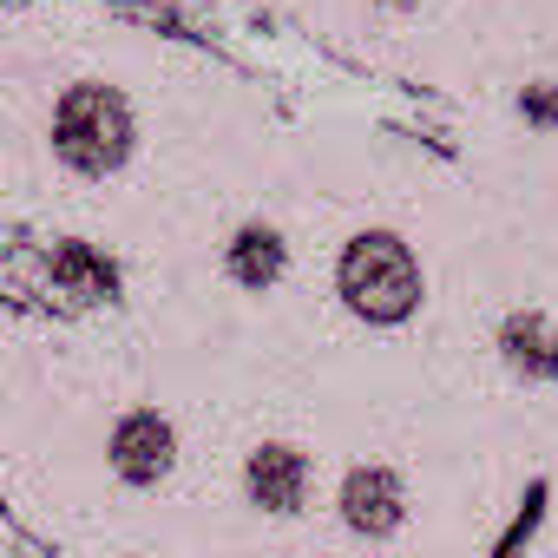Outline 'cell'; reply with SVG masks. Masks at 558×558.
Returning a JSON list of instances; mask_svg holds the SVG:
<instances>
[{
  "mask_svg": "<svg viewBox=\"0 0 558 558\" xmlns=\"http://www.w3.org/2000/svg\"><path fill=\"white\" fill-rule=\"evenodd\" d=\"M336 296L349 303V316L395 329L421 310V263L395 230H355L336 256Z\"/></svg>",
  "mask_w": 558,
  "mask_h": 558,
  "instance_id": "obj_1",
  "label": "cell"
},
{
  "mask_svg": "<svg viewBox=\"0 0 558 558\" xmlns=\"http://www.w3.org/2000/svg\"><path fill=\"white\" fill-rule=\"evenodd\" d=\"M106 460H112L119 486L151 493V486H165L171 466H178V427H171L158 408H132V414L112 421V434H106Z\"/></svg>",
  "mask_w": 558,
  "mask_h": 558,
  "instance_id": "obj_3",
  "label": "cell"
},
{
  "mask_svg": "<svg viewBox=\"0 0 558 558\" xmlns=\"http://www.w3.org/2000/svg\"><path fill=\"white\" fill-rule=\"evenodd\" d=\"M310 486H316V466H310L303 447H290V440L250 447V460H243V499H250L256 512L296 519V512L310 506Z\"/></svg>",
  "mask_w": 558,
  "mask_h": 558,
  "instance_id": "obj_4",
  "label": "cell"
},
{
  "mask_svg": "<svg viewBox=\"0 0 558 558\" xmlns=\"http://www.w3.org/2000/svg\"><path fill=\"white\" fill-rule=\"evenodd\" d=\"M230 276L243 290H269L276 276H283V263H290V243H283V230H269V223H243L236 236H230Z\"/></svg>",
  "mask_w": 558,
  "mask_h": 558,
  "instance_id": "obj_7",
  "label": "cell"
},
{
  "mask_svg": "<svg viewBox=\"0 0 558 558\" xmlns=\"http://www.w3.org/2000/svg\"><path fill=\"white\" fill-rule=\"evenodd\" d=\"M499 355H506L512 375H525V381H551V375H558V329H551L545 316L519 310V316L499 323Z\"/></svg>",
  "mask_w": 558,
  "mask_h": 558,
  "instance_id": "obj_6",
  "label": "cell"
},
{
  "mask_svg": "<svg viewBox=\"0 0 558 558\" xmlns=\"http://www.w3.org/2000/svg\"><path fill=\"white\" fill-rule=\"evenodd\" d=\"M336 512L355 538L381 545L408 525V480L395 466H349L342 473V493H336Z\"/></svg>",
  "mask_w": 558,
  "mask_h": 558,
  "instance_id": "obj_5",
  "label": "cell"
},
{
  "mask_svg": "<svg viewBox=\"0 0 558 558\" xmlns=\"http://www.w3.org/2000/svg\"><path fill=\"white\" fill-rule=\"evenodd\" d=\"M388 8H414V0H388Z\"/></svg>",
  "mask_w": 558,
  "mask_h": 558,
  "instance_id": "obj_9",
  "label": "cell"
},
{
  "mask_svg": "<svg viewBox=\"0 0 558 558\" xmlns=\"http://www.w3.org/2000/svg\"><path fill=\"white\" fill-rule=\"evenodd\" d=\"M132 138H138V125H132V106H125L119 86L80 80V86L60 93V106H53V151H60L66 171L112 178L132 158Z\"/></svg>",
  "mask_w": 558,
  "mask_h": 558,
  "instance_id": "obj_2",
  "label": "cell"
},
{
  "mask_svg": "<svg viewBox=\"0 0 558 558\" xmlns=\"http://www.w3.org/2000/svg\"><path fill=\"white\" fill-rule=\"evenodd\" d=\"M525 112H532V119H558V93H538V99H532Z\"/></svg>",
  "mask_w": 558,
  "mask_h": 558,
  "instance_id": "obj_8",
  "label": "cell"
}]
</instances>
